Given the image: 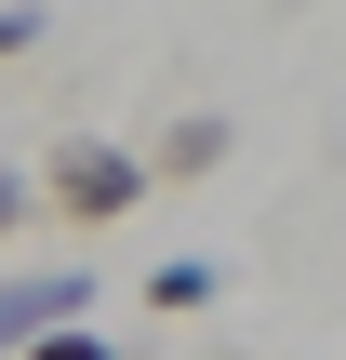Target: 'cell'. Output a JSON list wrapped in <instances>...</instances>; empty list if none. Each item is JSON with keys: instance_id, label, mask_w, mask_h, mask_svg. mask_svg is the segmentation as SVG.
Listing matches in <instances>:
<instances>
[{"instance_id": "1", "label": "cell", "mask_w": 346, "mask_h": 360, "mask_svg": "<svg viewBox=\"0 0 346 360\" xmlns=\"http://www.w3.org/2000/svg\"><path fill=\"white\" fill-rule=\"evenodd\" d=\"M147 200H160V174H147L133 147L67 134V147L40 160V214H67V227H120V214H147Z\"/></svg>"}, {"instance_id": "2", "label": "cell", "mask_w": 346, "mask_h": 360, "mask_svg": "<svg viewBox=\"0 0 346 360\" xmlns=\"http://www.w3.org/2000/svg\"><path fill=\"white\" fill-rule=\"evenodd\" d=\"M80 307H93L80 267H27V281H0V360L27 347V334H53V321H80Z\"/></svg>"}, {"instance_id": "3", "label": "cell", "mask_w": 346, "mask_h": 360, "mask_svg": "<svg viewBox=\"0 0 346 360\" xmlns=\"http://www.w3.org/2000/svg\"><path fill=\"white\" fill-rule=\"evenodd\" d=\"M213 160H227V120H213V107H187V120L160 134V160H147V174H160V187H187V174H213Z\"/></svg>"}, {"instance_id": "4", "label": "cell", "mask_w": 346, "mask_h": 360, "mask_svg": "<svg viewBox=\"0 0 346 360\" xmlns=\"http://www.w3.org/2000/svg\"><path fill=\"white\" fill-rule=\"evenodd\" d=\"M213 294H227V281H213L200 254H160V267H147V307H160V321H200Z\"/></svg>"}, {"instance_id": "5", "label": "cell", "mask_w": 346, "mask_h": 360, "mask_svg": "<svg viewBox=\"0 0 346 360\" xmlns=\"http://www.w3.org/2000/svg\"><path fill=\"white\" fill-rule=\"evenodd\" d=\"M13 360H120V347H107L93 321H53V334H27V347H13Z\"/></svg>"}, {"instance_id": "6", "label": "cell", "mask_w": 346, "mask_h": 360, "mask_svg": "<svg viewBox=\"0 0 346 360\" xmlns=\"http://www.w3.org/2000/svg\"><path fill=\"white\" fill-rule=\"evenodd\" d=\"M0 53H40V0H0Z\"/></svg>"}, {"instance_id": "7", "label": "cell", "mask_w": 346, "mask_h": 360, "mask_svg": "<svg viewBox=\"0 0 346 360\" xmlns=\"http://www.w3.org/2000/svg\"><path fill=\"white\" fill-rule=\"evenodd\" d=\"M27 214H40V174H0V240H13Z\"/></svg>"}]
</instances>
